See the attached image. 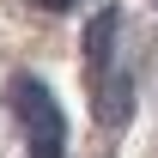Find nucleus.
Instances as JSON below:
<instances>
[{"label":"nucleus","instance_id":"nucleus-1","mask_svg":"<svg viewBox=\"0 0 158 158\" xmlns=\"http://www.w3.org/2000/svg\"><path fill=\"white\" fill-rule=\"evenodd\" d=\"M12 110L24 122V158H67V116L37 73L12 79Z\"/></svg>","mask_w":158,"mask_h":158},{"label":"nucleus","instance_id":"nucleus-2","mask_svg":"<svg viewBox=\"0 0 158 158\" xmlns=\"http://www.w3.org/2000/svg\"><path fill=\"white\" fill-rule=\"evenodd\" d=\"M110 49H116V12L103 6L98 19L85 24V73H91V85L110 79Z\"/></svg>","mask_w":158,"mask_h":158},{"label":"nucleus","instance_id":"nucleus-3","mask_svg":"<svg viewBox=\"0 0 158 158\" xmlns=\"http://www.w3.org/2000/svg\"><path fill=\"white\" fill-rule=\"evenodd\" d=\"M98 116H103V128H122V122L134 116V79H128V67L98 85Z\"/></svg>","mask_w":158,"mask_h":158},{"label":"nucleus","instance_id":"nucleus-4","mask_svg":"<svg viewBox=\"0 0 158 158\" xmlns=\"http://www.w3.org/2000/svg\"><path fill=\"white\" fill-rule=\"evenodd\" d=\"M43 12H67V6H73V0H37Z\"/></svg>","mask_w":158,"mask_h":158}]
</instances>
